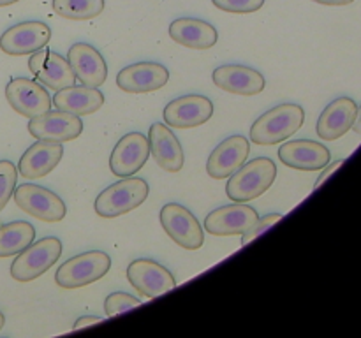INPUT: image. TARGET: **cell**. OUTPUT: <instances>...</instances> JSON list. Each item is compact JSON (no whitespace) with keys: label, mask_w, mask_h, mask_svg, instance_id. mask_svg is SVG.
I'll use <instances>...</instances> for the list:
<instances>
[{"label":"cell","mask_w":361,"mask_h":338,"mask_svg":"<svg viewBox=\"0 0 361 338\" xmlns=\"http://www.w3.org/2000/svg\"><path fill=\"white\" fill-rule=\"evenodd\" d=\"M305 122V111L300 104L284 102L268 109L250 127V143L254 144H279L289 139L302 129Z\"/></svg>","instance_id":"1"},{"label":"cell","mask_w":361,"mask_h":338,"mask_svg":"<svg viewBox=\"0 0 361 338\" xmlns=\"http://www.w3.org/2000/svg\"><path fill=\"white\" fill-rule=\"evenodd\" d=\"M277 178V165L268 157H256L236 169L226 183V194L233 203H247L263 196Z\"/></svg>","instance_id":"2"},{"label":"cell","mask_w":361,"mask_h":338,"mask_svg":"<svg viewBox=\"0 0 361 338\" xmlns=\"http://www.w3.org/2000/svg\"><path fill=\"white\" fill-rule=\"evenodd\" d=\"M150 194L147 180L137 176H126L120 182L106 187L97 197H95L94 210L102 218H115L136 210L137 206L147 201Z\"/></svg>","instance_id":"3"},{"label":"cell","mask_w":361,"mask_h":338,"mask_svg":"<svg viewBox=\"0 0 361 338\" xmlns=\"http://www.w3.org/2000/svg\"><path fill=\"white\" fill-rule=\"evenodd\" d=\"M111 268V257L101 250H88L59 266L55 282L62 289H80L101 280Z\"/></svg>","instance_id":"4"},{"label":"cell","mask_w":361,"mask_h":338,"mask_svg":"<svg viewBox=\"0 0 361 338\" xmlns=\"http://www.w3.org/2000/svg\"><path fill=\"white\" fill-rule=\"evenodd\" d=\"M62 256V242L55 236H46L32 242L18 254L11 264V277L18 282H32L44 275Z\"/></svg>","instance_id":"5"},{"label":"cell","mask_w":361,"mask_h":338,"mask_svg":"<svg viewBox=\"0 0 361 338\" xmlns=\"http://www.w3.org/2000/svg\"><path fill=\"white\" fill-rule=\"evenodd\" d=\"M14 203L25 213L48 224H55L66 218L67 206L62 197L46 187L35 183H23L14 189Z\"/></svg>","instance_id":"6"},{"label":"cell","mask_w":361,"mask_h":338,"mask_svg":"<svg viewBox=\"0 0 361 338\" xmlns=\"http://www.w3.org/2000/svg\"><path fill=\"white\" fill-rule=\"evenodd\" d=\"M161 224L166 234L185 250L203 246L204 234L196 215L178 203H168L161 210Z\"/></svg>","instance_id":"7"},{"label":"cell","mask_w":361,"mask_h":338,"mask_svg":"<svg viewBox=\"0 0 361 338\" xmlns=\"http://www.w3.org/2000/svg\"><path fill=\"white\" fill-rule=\"evenodd\" d=\"M127 280L145 298H157L176 287L171 271L154 259H134L127 266Z\"/></svg>","instance_id":"8"},{"label":"cell","mask_w":361,"mask_h":338,"mask_svg":"<svg viewBox=\"0 0 361 338\" xmlns=\"http://www.w3.org/2000/svg\"><path fill=\"white\" fill-rule=\"evenodd\" d=\"M28 132L35 139L66 143V141L78 139L81 136L83 122H81V116L56 109V111H46L30 118Z\"/></svg>","instance_id":"9"},{"label":"cell","mask_w":361,"mask_h":338,"mask_svg":"<svg viewBox=\"0 0 361 338\" xmlns=\"http://www.w3.org/2000/svg\"><path fill=\"white\" fill-rule=\"evenodd\" d=\"M49 39L51 28L44 21H21L0 35V49L11 56L32 55L46 48Z\"/></svg>","instance_id":"10"},{"label":"cell","mask_w":361,"mask_h":338,"mask_svg":"<svg viewBox=\"0 0 361 338\" xmlns=\"http://www.w3.org/2000/svg\"><path fill=\"white\" fill-rule=\"evenodd\" d=\"M6 99L11 108L25 118H34L51 109V97L39 81L13 77L6 87Z\"/></svg>","instance_id":"11"},{"label":"cell","mask_w":361,"mask_h":338,"mask_svg":"<svg viewBox=\"0 0 361 338\" xmlns=\"http://www.w3.org/2000/svg\"><path fill=\"white\" fill-rule=\"evenodd\" d=\"M166 125L175 129H194L214 116V102L204 95L190 94L173 99L162 111Z\"/></svg>","instance_id":"12"},{"label":"cell","mask_w":361,"mask_h":338,"mask_svg":"<svg viewBox=\"0 0 361 338\" xmlns=\"http://www.w3.org/2000/svg\"><path fill=\"white\" fill-rule=\"evenodd\" d=\"M150 157L148 136L141 132H129L118 139L109 155V169L118 178L133 176L147 164Z\"/></svg>","instance_id":"13"},{"label":"cell","mask_w":361,"mask_h":338,"mask_svg":"<svg viewBox=\"0 0 361 338\" xmlns=\"http://www.w3.org/2000/svg\"><path fill=\"white\" fill-rule=\"evenodd\" d=\"M28 69L35 80L53 90H62L76 81L69 60L53 49H39L28 58Z\"/></svg>","instance_id":"14"},{"label":"cell","mask_w":361,"mask_h":338,"mask_svg":"<svg viewBox=\"0 0 361 338\" xmlns=\"http://www.w3.org/2000/svg\"><path fill=\"white\" fill-rule=\"evenodd\" d=\"M259 218L256 208L243 203H233L228 206L210 211L204 218V229L214 236L243 234Z\"/></svg>","instance_id":"15"},{"label":"cell","mask_w":361,"mask_h":338,"mask_svg":"<svg viewBox=\"0 0 361 338\" xmlns=\"http://www.w3.org/2000/svg\"><path fill=\"white\" fill-rule=\"evenodd\" d=\"M169 69L157 62H137L127 65L116 74V84L127 94H148L166 87Z\"/></svg>","instance_id":"16"},{"label":"cell","mask_w":361,"mask_h":338,"mask_svg":"<svg viewBox=\"0 0 361 338\" xmlns=\"http://www.w3.org/2000/svg\"><path fill=\"white\" fill-rule=\"evenodd\" d=\"M250 154V141L245 136H229L215 146L207 162V173L214 180H226L245 164Z\"/></svg>","instance_id":"17"},{"label":"cell","mask_w":361,"mask_h":338,"mask_svg":"<svg viewBox=\"0 0 361 338\" xmlns=\"http://www.w3.org/2000/svg\"><path fill=\"white\" fill-rule=\"evenodd\" d=\"M73 73L76 80L85 87L99 88L108 77V65L104 56L95 46L88 42H74L67 51Z\"/></svg>","instance_id":"18"},{"label":"cell","mask_w":361,"mask_h":338,"mask_svg":"<svg viewBox=\"0 0 361 338\" xmlns=\"http://www.w3.org/2000/svg\"><path fill=\"white\" fill-rule=\"evenodd\" d=\"M212 80L221 90L242 95V97H252V95L261 94L267 87V80L259 70L249 65H240V63L217 67L212 74Z\"/></svg>","instance_id":"19"},{"label":"cell","mask_w":361,"mask_h":338,"mask_svg":"<svg viewBox=\"0 0 361 338\" xmlns=\"http://www.w3.org/2000/svg\"><path fill=\"white\" fill-rule=\"evenodd\" d=\"M279 158L284 165L298 171H317L330 162L331 154L323 143L312 139H293L279 148Z\"/></svg>","instance_id":"20"},{"label":"cell","mask_w":361,"mask_h":338,"mask_svg":"<svg viewBox=\"0 0 361 338\" xmlns=\"http://www.w3.org/2000/svg\"><path fill=\"white\" fill-rule=\"evenodd\" d=\"M62 155V143L37 139L21 155L20 162H18V173L27 180H39L49 175L59 165Z\"/></svg>","instance_id":"21"},{"label":"cell","mask_w":361,"mask_h":338,"mask_svg":"<svg viewBox=\"0 0 361 338\" xmlns=\"http://www.w3.org/2000/svg\"><path fill=\"white\" fill-rule=\"evenodd\" d=\"M358 106L351 97H338L331 101L317 120V136L324 141H335L348 134L355 123Z\"/></svg>","instance_id":"22"},{"label":"cell","mask_w":361,"mask_h":338,"mask_svg":"<svg viewBox=\"0 0 361 338\" xmlns=\"http://www.w3.org/2000/svg\"><path fill=\"white\" fill-rule=\"evenodd\" d=\"M148 143L150 154L159 168L168 173H178L183 168V148L169 125L166 123H154L148 130Z\"/></svg>","instance_id":"23"},{"label":"cell","mask_w":361,"mask_h":338,"mask_svg":"<svg viewBox=\"0 0 361 338\" xmlns=\"http://www.w3.org/2000/svg\"><path fill=\"white\" fill-rule=\"evenodd\" d=\"M169 37L180 46L190 49H210L217 44L215 27L200 18H178L169 25Z\"/></svg>","instance_id":"24"},{"label":"cell","mask_w":361,"mask_h":338,"mask_svg":"<svg viewBox=\"0 0 361 338\" xmlns=\"http://www.w3.org/2000/svg\"><path fill=\"white\" fill-rule=\"evenodd\" d=\"M53 106L60 111L73 113L78 116H87L99 111L104 104V94L99 88L85 87V84H71V87L56 90L51 99Z\"/></svg>","instance_id":"25"},{"label":"cell","mask_w":361,"mask_h":338,"mask_svg":"<svg viewBox=\"0 0 361 338\" xmlns=\"http://www.w3.org/2000/svg\"><path fill=\"white\" fill-rule=\"evenodd\" d=\"M35 238V227L25 220L0 225V257H11L27 249Z\"/></svg>","instance_id":"26"},{"label":"cell","mask_w":361,"mask_h":338,"mask_svg":"<svg viewBox=\"0 0 361 338\" xmlns=\"http://www.w3.org/2000/svg\"><path fill=\"white\" fill-rule=\"evenodd\" d=\"M51 7L60 18L83 21L97 18L104 11V0H53Z\"/></svg>","instance_id":"27"},{"label":"cell","mask_w":361,"mask_h":338,"mask_svg":"<svg viewBox=\"0 0 361 338\" xmlns=\"http://www.w3.org/2000/svg\"><path fill=\"white\" fill-rule=\"evenodd\" d=\"M18 180V168L11 161H0V211L9 203Z\"/></svg>","instance_id":"28"},{"label":"cell","mask_w":361,"mask_h":338,"mask_svg":"<svg viewBox=\"0 0 361 338\" xmlns=\"http://www.w3.org/2000/svg\"><path fill=\"white\" fill-rule=\"evenodd\" d=\"M140 305V299L133 294H127V292H113V294H109L104 299V310L108 317H115L118 313L127 312V310L136 308Z\"/></svg>","instance_id":"29"},{"label":"cell","mask_w":361,"mask_h":338,"mask_svg":"<svg viewBox=\"0 0 361 338\" xmlns=\"http://www.w3.org/2000/svg\"><path fill=\"white\" fill-rule=\"evenodd\" d=\"M217 9L231 14H250L264 6V0H212Z\"/></svg>","instance_id":"30"},{"label":"cell","mask_w":361,"mask_h":338,"mask_svg":"<svg viewBox=\"0 0 361 338\" xmlns=\"http://www.w3.org/2000/svg\"><path fill=\"white\" fill-rule=\"evenodd\" d=\"M281 218H282L281 213H270V215H267V217H263V218H257V220L254 222L252 227H249L242 234L243 236V238H242V245H249V243L254 242V239H256L257 236H261L264 231H268V229H270L271 225L277 224V222L281 220Z\"/></svg>","instance_id":"31"},{"label":"cell","mask_w":361,"mask_h":338,"mask_svg":"<svg viewBox=\"0 0 361 338\" xmlns=\"http://www.w3.org/2000/svg\"><path fill=\"white\" fill-rule=\"evenodd\" d=\"M344 162H345V158H338V161L331 162V164H330V162H328V164L323 168V173H321V175H319V178H317V182H316V185H314V189H319V187L323 185V183L326 182V180L330 178V176L334 175V173L337 171V169L341 168L342 164H344Z\"/></svg>","instance_id":"32"},{"label":"cell","mask_w":361,"mask_h":338,"mask_svg":"<svg viewBox=\"0 0 361 338\" xmlns=\"http://www.w3.org/2000/svg\"><path fill=\"white\" fill-rule=\"evenodd\" d=\"M102 317H95V315H85V317H80V319L74 323L73 330L78 331V330H83V327H88V326H94V324H101L102 323Z\"/></svg>","instance_id":"33"},{"label":"cell","mask_w":361,"mask_h":338,"mask_svg":"<svg viewBox=\"0 0 361 338\" xmlns=\"http://www.w3.org/2000/svg\"><path fill=\"white\" fill-rule=\"evenodd\" d=\"M312 2L321 4V6H349L355 0H312Z\"/></svg>","instance_id":"34"},{"label":"cell","mask_w":361,"mask_h":338,"mask_svg":"<svg viewBox=\"0 0 361 338\" xmlns=\"http://www.w3.org/2000/svg\"><path fill=\"white\" fill-rule=\"evenodd\" d=\"M353 130L361 136V106L358 108V111H356V118H355V123H353Z\"/></svg>","instance_id":"35"},{"label":"cell","mask_w":361,"mask_h":338,"mask_svg":"<svg viewBox=\"0 0 361 338\" xmlns=\"http://www.w3.org/2000/svg\"><path fill=\"white\" fill-rule=\"evenodd\" d=\"M20 2V0H0V7H6V6H13V4Z\"/></svg>","instance_id":"36"},{"label":"cell","mask_w":361,"mask_h":338,"mask_svg":"<svg viewBox=\"0 0 361 338\" xmlns=\"http://www.w3.org/2000/svg\"><path fill=\"white\" fill-rule=\"evenodd\" d=\"M4 324H6V317H4V313L0 312V330L4 327Z\"/></svg>","instance_id":"37"}]
</instances>
